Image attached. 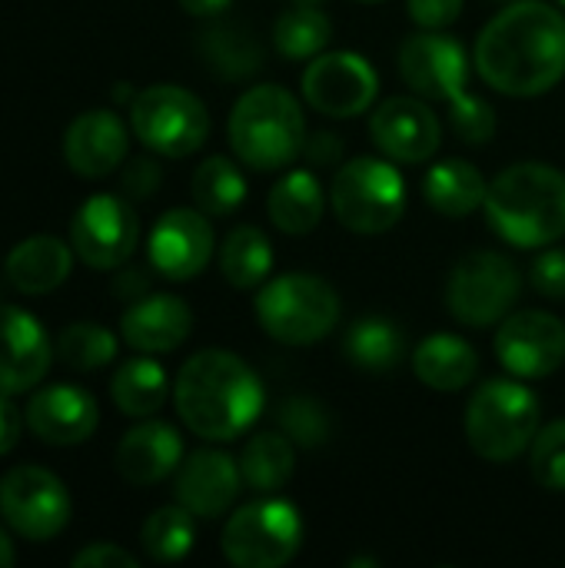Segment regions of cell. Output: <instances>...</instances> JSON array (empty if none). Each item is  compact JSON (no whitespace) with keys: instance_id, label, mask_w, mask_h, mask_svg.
I'll list each match as a JSON object with an SVG mask.
<instances>
[{"instance_id":"1","label":"cell","mask_w":565,"mask_h":568,"mask_svg":"<svg viewBox=\"0 0 565 568\" xmlns=\"http://www.w3.org/2000/svg\"><path fill=\"white\" fill-rule=\"evenodd\" d=\"M480 77L506 97H543L565 73V17L543 0L500 10L476 37Z\"/></svg>"},{"instance_id":"2","label":"cell","mask_w":565,"mask_h":568,"mask_svg":"<svg viewBox=\"0 0 565 568\" xmlns=\"http://www.w3.org/2000/svg\"><path fill=\"white\" fill-rule=\"evenodd\" d=\"M173 403L193 436L206 443H233L260 419L266 393L253 366L236 353L200 349L180 366Z\"/></svg>"},{"instance_id":"3","label":"cell","mask_w":565,"mask_h":568,"mask_svg":"<svg viewBox=\"0 0 565 568\" xmlns=\"http://www.w3.org/2000/svg\"><path fill=\"white\" fill-rule=\"evenodd\" d=\"M490 226L519 250H543L565 236V173L549 163H516L490 180L483 203Z\"/></svg>"},{"instance_id":"4","label":"cell","mask_w":565,"mask_h":568,"mask_svg":"<svg viewBox=\"0 0 565 568\" xmlns=\"http://www.w3.org/2000/svg\"><path fill=\"white\" fill-rule=\"evenodd\" d=\"M226 133L243 166L256 173H276L303 153L306 116L286 87L260 83L233 103Z\"/></svg>"},{"instance_id":"5","label":"cell","mask_w":565,"mask_h":568,"mask_svg":"<svg viewBox=\"0 0 565 568\" xmlns=\"http://www.w3.org/2000/svg\"><path fill=\"white\" fill-rule=\"evenodd\" d=\"M539 433V396L519 379H486L466 406V439L486 463L523 456Z\"/></svg>"},{"instance_id":"6","label":"cell","mask_w":565,"mask_h":568,"mask_svg":"<svg viewBox=\"0 0 565 568\" xmlns=\"http://www.w3.org/2000/svg\"><path fill=\"white\" fill-rule=\"evenodd\" d=\"M256 320L283 346H313L340 323V293L313 273H286L260 286Z\"/></svg>"},{"instance_id":"7","label":"cell","mask_w":565,"mask_h":568,"mask_svg":"<svg viewBox=\"0 0 565 568\" xmlns=\"http://www.w3.org/2000/svg\"><path fill=\"white\" fill-rule=\"evenodd\" d=\"M336 220L360 236L390 233L406 213V180L380 156H356L343 163L330 186Z\"/></svg>"},{"instance_id":"8","label":"cell","mask_w":565,"mask_h":568,"mask_svg":"<svg viewBox=\"0 0 565 568\" xmlns=\"http://www.w3.org/2000/svg\"><path fill=\"white\" fill-rule=\"evenodd\" d=\"M220 542L236 568H283L303 546V516L273 493L240 506L226 519Z\"/></svg>"},{"instance_id":"9","label":"cell","mask_w":565,"mask_h":568,"mask_svg":"<svg viewBox=\"0 0 565 568\" xmlns=\"http://www.w3.org/2000/svg\"><path fill=\"white\" fill-rule=\"evenodd\" d=\"M130 126L137 140L170 160L196 153L210 136V113L196 93L176 83H153L130 103Z\"/></svg>"},{"instance_id":"10","label":"cell","mask_w":565,"mask_h":568,"mask_svg":"<svg viewBox=\"0 0 565 568\" xmlns=\"http://www.w3.org/2000/svg\"><path fill=\"white\" fill-rule=\"evenodd\" d=\"M523 293L519 266L506 253L473 250L456 260L446 283V306L463 326H493L509 316Z\"/></svg>"},{"instance_id":"11","label":"cell","mask_w":565,"mask_h":568,"mask_svg":"<svg viewBox=\"0 0 565 568\" xmlns=\"http://www.w3.org/2000/svg\"><path fill=\"white\" fill-rule=\"evenodd\" d=\"M67 486L40 466H17L0 479V516L27 542H47L70 523Z\"/></svg>"},{"instance_id":"12","label":"cell","mask_w":565,"mask_h":568,"mask_svg":"<svg viewBox=\"0 0 565 568\" xmlns=\"http://www.w3.org/2000/svg\"><path fill=\"white\" fill-rule=\"evenodd\" d=\"M140 243V220L127 196L97 193L70 220V246L90 270L123 266Z\"/></svg>"},{"instance_id":"13","label":"cell","mask_w":565,"mask_h":568,"mask_svg":"<svg viewBox=\"0 0 565 568\" xmlns=\"http://www.w3.org/2000/svg\"><path fill=\"white\" fill-rule=\"evenodd\" d=\"M300 87H303L306 103L316 113L346 120V116H360L373 106L380 77L366 57H360L353 50H330V53H316L306 63Z\"/></svg>"},{"instance_id":"14","label":"cell","mask_w":565,"mask_h":568,"mask_svg":"<svg viewBox=\"0 0 565 568\" xmlns=\"http://www.w3.org/2000/svg\"><path fill=\"white\" fill-rule=\"evenodd\" d=\"M496 359L519 379L553 376L565 363V323L546 310L509 313L496 329Z\"/></svg>"},{"instance_id":"15","label":"cell","mask_w":565,"mask_h":568,"mask_svg":"<svg viewBox=\"0 0 565 568\" xmlns=\"http://www.w3.org/2000/svg\"><path fill=\"white\" fill-rule=\"evenodd\" d=\"M400 77L423 100H443L466 93L470 57L466 47L443 30H420L400 47Z\"/></svg>"},{"instance_id":"16","label":"cell","mask_w":565,"mask_h":568,"mask_svg":"<svg viewBox=\"0 0 565 568\" xmlns=\"http://www.w3.org/2000/svg\"><path fill=\"white\" fill-rule=\"evenodd\" d=\"M150 266L173 283L200 276L213 260V226L203 210H167L150 230Z\"/></svg>"},{"instance_id":"17","label":"cell","mask_w":565,"mask_h":568,"mask_svg":"<svg viewBox=\"0 0 565 568\" xmlns=\"http://www.w3.org/2000/svg\"><path fill=\"white\" fill-rule=\"evenodd\" d=\"M370 136L393 163H426L443 140V126L423 97H390L370 116Z\"/></svg>"},{"instance_id":"18","label":"cell","mask_w":565,"mask_h":568,"mask_svg":"<svg viewBox=\"0 0 565 568\" xmlns=\"http://www.w3.org/2000/svg\"><path fill=\"white\" fill-rule=\"evenodd\" d=\"M53 346L47 329L27 310L0 303V393H30L50 369Z\"/></svg>"},{"instance_id":"19","label":"cell","mask_w":565,"mask_h":568,"mask_svg":"<svg viewBox=\"0 0 565 568\" xmlns=\"http://www.w3.org/2000/svg\"><path fill=\"white\" fill-rule=\"evenodd\" d=\"M23 416H27V429L47 446H80L93 436L100 423L97 399L70 383L33 393Z\"/></svg>"},{"instance_id":"20","label":"cell","mask_w":565,"mask_h":568,"mask_svg":"<svg viewBox=\"0 0 565 568\" xmlns=\"http://www.w3.org/2000/svg\"><path fill=\"white\" fill-rule=\"evenodd\" d=\"M243 486L240 463L220 449H196L190 459L180 463L176 469V503L186 506L196 519H216L223 516Z\"/></svg>"},{"instance_id":"21","label":"cell","mask_w":565,"mask_h":568,"mask_svg":"<svg viewBox=\"0 0 565 568\" xmlns=\"http://www.w3.org/2000/svg\"><path fill=\"white\" fill-rule=\"evenodd\" d=\"M127 126L113 110H87L63 133V160L83 180L110 176L127 160Z\"/></svg>"},{"instance_id":"22","label":"cell","mask_w":565,"mask_h":568,"mask_svg":"<svg viewBox=\"0 0 565 568\" xmlns=\"http://www.w3.org/2000/svg\"><path fill=\"white\" fill-rule=\"evenodd\" d=\"M193 333V313L180 296L150 293L133 300L120 316V336L137 353H173Z\"/></svg>"},{"instance_id":"23","label":"cell","mask_w":565,"mask_h":568,"mask_svg":"<svg viewBox=\"0 0 565 568\" xmlns=\"http://www.w3.org/2000/svg\"><path fill=\"white\" fill-rule=\"evenodd\" d=\"M113 463L130 486H157L180 469L183 439L170 423L147 419L120 439Z\"/></svg>"},{"instance_id":"24","label":"cell","mask_w":565,"mask_h":568,"mask_svg":"<svg viewBox=\"0 0 565 568\" xmlns=\"http://www.w3.org/2000/svg\"><path fill=\"white\" fill-rule=\"evenodd\" d=\"M3 270L20 293L40 296L63 286V280L73 270V250L57 236H30L10 250Z\"/></svg>"},{"instance_id":"25","label":"cell","mask_w":565,"mask_h":568,"mask_svg":"<svg viewBox=\"0 0 565 568\" xmlns=\"http://www.w3.org/2000/svg\"><path fill=\"white\" fill-rule=\"evenodd\" d=\"M413 373L423 386L436 393H460L466 389L480 373L476 349L453 333H433L426 336L413 353Z\"/></svg>"},{"instance_id":"26","label":"cell","mask_w":565,"mask_h":568,"mask_svg":"<svg viewBox=\"0 0 565 568\" xmlns=\"http://www.w3.org/2000/svg\"><path fill=\"white\" fill-rule=\"evenodd\" d=\"M326 210L323 183L313 170H290L276 180V186L266 196L270 223L286 236H306L320 226Z\"/></svg>"},{"instance_id":"27","label":"cell","mask_w":565,"mask_h":568,"mask_svg":"<svg viewBox=\"0 0 565 568\" xmlns=\"http://www.w3.org/2000/svg\"><path fill=\"white\" fill-rule=\"evenodd\" d=\"M490 183L470 160H440L423 180L426 203L450 220H463L486 203Z\"/></svg>"},{"instance_id":"28","label":"cell","mask_w":565,"mask_h":568,"mask_svg":"<svg viewBox=\"0 0 565 568\" xmlns=\"http://www.w3.org/2000/svg\"><path fill=\"white\" fill-rule=\"evenodd\" d=\"M236 463H240L243 483L253 493L273 496L296 473V446L283 433H256V436L246 439V446H243Z\"/></svg>"},{"instance_id":"29","label":"cell","mask_w":565,"mask_h":568,"mask_svg":"<svg viewBox=\"0 0 565 568\" xmlns=\"http://www.w3.org/2000/svg\"><path fill=\"white\" fill-rule=\"evenodd\" d=\"M203 63L210 67V73L223 77V80H246L263 67V47L260 40L236 23H216L206 27L200 33L196 43Z\"/></svg>"},{"instance_id":"30","label":"cell","mask_w":565,"mask_h":568,"mask_svg":"<svg viewBox=\"0 0 565 568\" xmlns=\"http://www.w3.org/2000/svg\"><path fill=\"white\" fill-rule=\"evenodd\" d=\"M110 396H113V406L123 413V416H133V419H150L170 396V379H167V369L150 359L147 353L143 356H133L127 359L117 373H113V383H110Z\"/></svg>"},{"instance_id":"31","label":"cell","mask_w":565,"mask_h":568,"mask_svg":"<svg viewBox=\"0 0 565 568\" xmlns=\"http://www.w3.org/2000/svg\"><path fill=\"white\" fill-rule=\"evenodd\" d=\"M343 353L366 373H390L406 356V333L386 316H363L346 329Z\"/></svg>"},{"instance_id":"32","label":"cell","mask_w":565,"mask_h":568,"mask_svg":"<svg viewBox=\"0 0 565 568\" xmlns=\"http://www.w3.org/2000/svg\"><path fill=\"white\" fill-rule=\"evenodd\" d=\"M273 243L260 226H236L220 246V273L236 290H256L270 280Z\"/></svg>"},{"instance_id":"33","label":"cell","mask_w":565,"mask_h":568,"mask_svg":"<svg viewBox=\"0 0 565 568\" xmlns=\"http://www.w3.org/2000/svg\"><path fill=\"white\" fill-rule=\"evenodd\" d=\"M190 193L196 210H203L206 216H230L246 200V176L233 160L210 156L196 166L190 180Z\"/></svg>"},{"instance_id":"34","label":"cell","mask_w":565,"mask_h":568,"mask_svg":"<svg viewBox=\"0 0 565 568\" xmlns=\"http://www.w3.org/2000/svg\"><path fill=\"white\" fill-rule=\"evenodd\" d=\"M196 516L186 506H160L140 529V546L153 562H180L196 542Z\"/></svg>"},{"instance_id":"35","label":"cell","mask_w":565,"mask_h":568,"mask_svg":"<svg viewBox=\"0 0 565 568\" xmlns=\"http://www.w3.org/2000/svg\"><path fill=\"white\" fill-rule=\"evenodd\" d=\"M330 37H333L330 17L320 7H306V3L280 13L273 27V47L286 60H313L316 53H323Z\"/></svg>"},{"instance_id":"36","label":"cell","mask_w":565,"mask_h":568,"mask_svg":"<svg viewBox=\"0 0 565 568\" xmlns=\"http://www.w3.org/2000/svg\"><path fill=\"white\" fill-rule=\"evenodd\" d=\"M53 353L63 366L77 369V373H90L100 369L107 363H113L117 356V336L100 326V323H73L67 329H60Z\"/></svg>"},{"instance_id":"37","label":"cell","mask_w":565,"mask_h":568,"mask_svg":"<svg viewBox=\"0 0 565 568\" xmlns=\"http://www.w3.org/2000/svg\"><path fill=\"white\" fill-rule=\"evenodd\" d=\"M276 426L300 449H320L333 436V419L326 406L313 396H290L276 406Z\"/></svg>"},{"instance_id":"38","label":"cell","mask_w":565,"mask_h":568,"mask_svg":"<svg viewBox=\"0 0 565 568\" xmlns=\"http://www.w3.org/2000/svg\"><path fill=\"white\" fill-rule=\"evenodd\" d=\"M533 479L546 493H565V419L543 426L529 446Z\"/></svg>"},{"instance_id":"39","label":"cell","mask_w":565,"mask_h":568,"mask_svg":"<svg viewBox=\"0 0 565 568\" xmlns=\"http://www.w3.org/2000/svg\"><path fill=\"white\" fill-rule=\"evenodd\" d=\"M446 106H450V126L463 143L486 146L496 136V110L486 100H480L473 93H460Z\"/></svg>"},{"instance_id":"40","label":"cell","mask_w":565,"mask_h":568,"mask_svg":"<svg viewBox=\"0 0 565 568\" xmlns=\"http://www.w3.org/2000/svg\"><path fill=\"white\" fill-rule=\"evenodd\" d=\"M529 283L546 300H565V250L543 246V253L529 266Z\"/></svg>"},{"instance_id":"41","label":"cell","mask_w":565,"mask_h":568,"mask_svg":"<svg viewBox=\"0 0 565 568\" xmlns=\"http://www.w3.org/2000/svg\"><path fill=\"white\" fill-rule=\"evenodd\" d=\"M466 0H406V10L416 27L423 30H446L460 20Z\"/></svg>"},{"instance_id":"42","label":"cell","mask_w":565,"mask_h":568,"mask_svg":"<svg viewBox=\"0 0 565 568\" xmlns=\"http://www.w3.org/2000/svg\"><path fill=\"white\" fill-rule=\"evenodd\" d=\"M160 180H163L160 166H157L153 160H147V156H143V160H130V163H127L120 186H123V193H127L130 200H147V196H153V193H157Z\"/></svg>"},{"instance_id":"43","label":"cell","mask_w":565,"mask_h":568,"mask_svg":"<svg viewBox=\"0 0 565 568\" xmlns=\"http://www.w3.org/2000/svg\"><path fill=\"white\" fill-rule=\"evenodd\" d=\"M137 556H130L127 549L113 546V542H100V546H87L83 552L73 556V568H137Z\"/></svg>"},{"instance_id":"44","label":"cell","mask_w":565,"mask_h":568,"mask_svg":"<svg viewBox=\"0 0 565 568\" xmlns=\"http://www.w3.org/2000/svg\"><path fill=\"white\" fill-rule=\"evenodd\" d=\"M23 423H27V416L13 406V399L7 393H0V456H7L20 443Z\"/></svg>"},{"instance_id":"45","label":"cell","mask_w":565,"mask_h":568,"mask_svg":"<svg viewBox=\"0 0 565 568\" xmlns=\"http://www.w3.org/2000/svg\"><path fill=\"white\" fill-rule=\"evenodd\" d=\"M303 153H306V160L313 166H320V163L323 166H336L340 163V153H343V143H340L336 133H313V136H306Z\"/></svg>"},{"instance_id":"46","label":"cell","mask_w":565,"mask_h":568,"mask_svg":"<svg viewBox=\"0 0 565 568\" xmlns=\"http://www.w3.org/2000/svg\"><path fill=\"white\" fill-rule=\"evenodd\" d=\"M233 0H180V7L190 17H220Z\"/></svg>"},{"instance_id":"47","label":"cell","mask_w":565,"mask_h":568,"mask_svg":"<svg viewBox=\"0 0 565 568\" xmlns=\"http://www.w3.org/2000/svg\"><path fill=\"white\" fill-rule=\"evenodd\" d=\"M17 562V552H13V546H10V536L0 529V568L13 566Z\"/></svg>"},{"instance_id":"48","label":"cell","mask_w":565,"mask_h":568,"mask_svg":"<svg viewBox=\"0 0 565 568\" xmlns=\"http://www.w3.org/2000/svg\"><path fill=\"white\" fill-rule=\"evenodd\" d=\"M296 3H306V7H320L323 0H296Z\"/></svg>"},{"instance_id":"49","label":"cell","mask_w":565,"mask_h":568,"mask_svg":"<svg viewBox=\"0 0 565 568\" xmlns=\"http://www.w3.org/2000/svg\"><path fill=\"white\" fill-rule=\"evenodd\" d=\"M559 3H563V10H565V0H559Z\"/></svg>"},{"instance_id":"50","label":"cell","mask_w":565,"mask_h":568,"mask_svg":"<svg viewBox=\"0 0 565 568\" xmlns=\"http://www.w3.org/2000/svg\"><path fill=\"white\" fill-rule=\"evenodd\" d=\"M370 3H376V0H370Z\"/></svg>"}]
</instances>
